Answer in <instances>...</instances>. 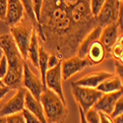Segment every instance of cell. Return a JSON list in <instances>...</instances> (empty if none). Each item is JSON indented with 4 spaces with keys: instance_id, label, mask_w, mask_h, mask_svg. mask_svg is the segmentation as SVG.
Here are the masks:
<instances>
[{
    "instance_id": "1",
    "label": "cell",
    "mask_w": 123,
    "mask_h": 123,
    "mask_svg": "<svg viewBox=\"0 0 123 123\" xmlns=\"http://www.w3.org/2000/svg\"><path fill=\"white\" fill-rule=\"evenodd\" d=\"M39 25L45 37L42 46L60 60L76 55L80 43L87 35L75 25L71 9L60 0H43Z\"/></svg>"
},
{
    "instance_id": "2",
    "label": "cell",
    "mask_w": 123,
    "mask_h": 123,
    "mask_svg": "<svg viewBox=\"0 0 123 123\" xmlns=\"http://www.w3.org/2000/svg\"><path fill=\"white\" fill-rule=\"evenodd\" d=\"M39 101L43 105L47 123H64L66 121L68 115L66 104L53 91L47 88L43 90Z\"/></svg>"
},
{
    "instance_id": "3",
    "label": "cell",
    "mask_w": 123,
    "mask_h": 123,
    "mask_svg": "<svg viewBox=\"0 0 123 123\" xmlns=\"http://www.w3.org/2000/svg\"><path fill=\"white\" fill-rule=\"evenodd\" d=\"M34 30L35 26L26 15V13L23 19L18 24L10 27V35L12 36L19 51L21 52L25 60L28 58V48Z\"/></svg>"
},
{
    "instance_id": "4",
    "label": "cell",
    "mask_w": 123,
    "mask_h": 123,
    "mask_svg": "<svg viewBox=\"0 0 123 123\" xmlns=\"http://www.w3.org/2000/svg\"><path fill=\"white\" fill-rule=\"evenodd\" d=\"M0 49L2 50L8 62V70L18 73H23V65L25 59L19 51L12 36L6 34L0 37Z\"/></svg>"
},
{
    "instance_id": "5",
    "label": "cell",
    "mask_w": 123,
    "mask_h": 123,
    "mask_svg": "<svg viewBox=\"0 0 123 123\" xmlns=\"http://www.w3.org/2000/svg\"><path fill=\"white\" fill-rule=\"evenodd\" d=\"M72 94L78 105L84 112H87L89 109L93 108L95 104L102 95V93H100L97 89L80 87L75 85H72Z\"/></svg>"
},
{
    "instance_id": "6",
    "label": "cell",
    "mask_w": 123,
    "mask_h": 123,
    "mask_svg": "<svg viewBox=\"0 0 123 123\" xmlns=\"http://www.w3.org/2000/svg\"><path fill=\"white\" fill-rule=\"evenodd\" d=\"M123 3L120 0H105L100 11L96 16V21L98 26L105 27L110 24L116 23L120 8Z\"/></svg>"
},
{
    "instance_id": "7",
    "label": "cell",
    "mask_w": 123,
    "mask_h": 123,
    "mask_svg": "<svg viewBox=\"0 0 123 123\" xmlns=\"http://www.w3.org/2000/svg\"><path fill=\"white\" fill-rule=\"evenodd\" d=\"M22 86L32 94V96L39 100L40 95L43 92V82L36 74L33 73V71L31 70L29 64L27 61L24 62L23 65V81H22Z\"/></svg>"
},
{
    "instance_id": "8",
    "label": "cell",
    "mask_w": 123,
    "mask_h": 123,
    "mask_svg": "<svg viewBox=\"0 0 123 123\" xmlns=\"http://www.w3.org/2000/svg\"><path fill=\"white\" fill-rule=\"evenodd\" d=\"M88 66H92V64L87 57L80 58L77 55H74L72 57L63 59V61H61V76H62V80L65 81L69 80L73 75L84 70Z\"/></svg>"
},
{
    "instance_id": "9",
    "label": "cell",
    "mask_w": 123,
    "mask_h": 123,
    "mask_svg": "<svg viewBox=\"0 0 123 123\" xmlns=\"http://www.w3.org/2000/svg\"><path fill=\"white\" fill-rule=\"evenodd\" d=\"M45 87L53 91L58 97L66 104V98L62 88V76H61V62L56 66L49 68L45 74Z\"/></svg>"
},
{
    "instance_id": "10",
    "label": "cell",
    "mask_w": 123,
    "mask_h": 123,
    "mask_svg": "<svg viewBox=\"0 0 123 123\" xmlns=\"http://www.w3.org/2000/svg\"><path fill=\"white\" fill-rule=\"evenodd\" d=\"M27 90L22 87L17 90V93L2 106L0 110V116H8L18 112H22L25 108V96Z\"/></svg>"
},
{
    "instance_id": "11",
    "label": "cell",
    "mask_w": 123,
    "mask_h": 123,
    "mask_svg": "<svg viewBox=\"0 0 123 123\" xmlns=\"http://www.w3.org/2000/svg\"><path fill=\"white\" fill-rule=\"evenodd\" d=\"M25 16V9L21 0H7V11L4 22L12 27L18 24Z\"/></svg>"
},
{
    "instance_id": "12",
    "label": "cell",
    "mask_w": 123,
    "mask_h": 123,
    "mask_svg": "<svg viewBox=\"0 0 123 123\" xmlns=\"http://www.w3.org/2000/svg\"><path fill=\"white\" fill-rule=\"evenodd\" d=\"M122 96H123V90L112 92V93L102 94L101 97L98 98V100L93 106V108L96 109L97 111L105 112V113L110 115L112 110H113V106L115 105L116 100Z\"/></svg>"
},
{
    "instance_id": "13",
    "label": "cell",
    "mask_w": 123,
    "mask_h": 123,
    "mask_svg": "<svg viewBox=\"0 0 123 123\" xmlns=\"http://www.w3.org/2000/svg\"><path fill=\"white\" fill-rule=\"evenodd\" d=\"M121 36L122 35L119 33V30H118V27H117L116 23L107 25L105 27H102L98 40L101 43V44L105 46L108 55H110L109 51H110L112 45L115 43L117 38Z\"/></svg>"
},
{
    "instance_id": "14",
    "label": "cell",
    "mask_w": 123,
    "mask_h": 123,
    "mask_svg": "<svg viewBox=\"0 0 123 123\" xmlns=\"http://www.w3.org/2000/svg\"><path fill=\"white\" fill-rule=\"evenodd\" d=\"M113 74L105 72V71H98V72H93L90 73L83 78L79 79L78 81H75L72 83V85L75 86H80V87H87V88H93L96 89L102 81L109 78Z\"/></svg>"
},
{
    "instance_id": "15",
    "label": "cell",
    "mask_w": 123,
    "mask_h": 123,
    "mask_svg": "<svg viewBox=\"0 0 123 123\" xmlns=\"http://www.w3.org/2000/svg\"><path fill=\"white\" fill-rule=\"evenodd\" d=\"M101 29H102V27L97 25L94 29H92L86 35V37L83 39H82V42L80 43V44L77 48V51H76V55L78 57L85 58L87 56V52H88L89 47L91 46V44L99 38Z\"/></svg>"
},
{
    "instance_id": "16",
    "label": "cell",
    "mask_w": 123,
    "mask_h": 123,
    "mask_svg": "<svg viewBox=\"0 0 123 123\" xmlns=\"http://www.w3.org/2000/svg\"><path fill=\"white\" fill-rule=\"evenodd\" d=\"M107 55H108V53L106 52L105 46L102 45L101 43L98 39L95 43H92L91 46L89 47L86 57L89 59L92 65H97V64H99L100 62H102V61L105 60V58L107 57Z\"/></svg>"
},
{
    "instance_id": "17",
    "label": "cell",
    "mask_w": 123,
    "mask_h": 123,
    "mask_svg": "<svg viewBox=\"0 0 123 123\" xmlns=\"http://www.w3.org/2000/svg\"><path fill=\"white\" fill-rule=\"evenodd\" d=\"M25 108L28 109L30 112H32L35 116H37L40 121H42V123H47L40 101L37 100V98H35L32 96V94L29 93L28 91H27L26 96H25Z\"/></svg>"
},
{
    "instance_id": "18",
    "label": "cell",
    "mask_w": 123,
    "mask_h": 123,
    "mask_svg": "<svg viewBox=\"0 0 123 123\" xmlns=\"http://www.w3.org/2000/svg\"><path fill=\"white\" fill-rule=\"evenodd\" d=\"M96 89L98 91H99L100 93H102V94L112 93V92L123 90L122 80L119 79L116 75H112L109 78L105 79V81H102Z\"/></svg>"
},
{
    "instance_id": "19",
    "label": "cell",
    "mask_w": 123,
    "mask_h": 123,
    "mask_svg": "<svg viewBox=\"0 0 123 123\" xmlns=\"http://www.w3.org/2000/svg\"><path fill=\"white\" fill-rule=\"evenodd\" d=\"M48 57H49V53L43 48V46L39 45L37 68H39V71H40V80L43 82V90L46 89V87H45V74H46V71L48 69Z\"/></svg>"
},
{
    "instance_id": "20",
    "label": "cell",
    "mask_w": 123,
    "mask_h": 123,
    "mask_svg": "<svg viewBox=\"0 0 123 123\" xmlns=\"http://www.w3.org/2000/svg\"><path fill=\"white\" fill-rule=\"evenodd\" d=\"M38 48H39L38 37L36 30H34L32 37H31L29 48H28V58L32 61L34 66L37 68V62H38Z\"/></svg>"
},
{
    "instance_id": "21",
    "label": "cell",
    "mask_w": 123,
    "mask_h": 123,
    "mask_svg": "<svg viewBox=\"0 0 123 123\" xmlns=\"http://www.w3.org/2000/svg\"><path fill=\"white\" fill-rule=\"evenodd\" d=\"M122 53H123V43H122V36L117 38L115 43L112 45L109 54L113 57L115 60H118L122 62Z\"/></svg>"
},
{
    "instance_id": "22",
    "label": "cell",
    "mask_w": 123,
    "mask_h": 123,
    "mask_svg": "<svg viewBox=\"0 0 123 123\" xmlns=\"http://www.w3.org/2000/svg\"><path fill=\"white\" fill-rule=\"evenodd\" d=\"M123 114V96L120 97L116 102H115V105L113 106V110H112V112L110 113V117L111 118H114L118 115H121Z\"/></svg>"
},
{
    "instance_id": "23",
    "label": "cell",
    "mask_w": 123,
    "mask_h": 123,
    "mask_svg": "<svg viewBox=\"0 0 123 123\" xmlns=\"http://www.w3.org/2000/svg\"><path fill=\"white\" fill-rule=\"evenodd\" d=\"M85 117L88 123H99L98 112L94 108H91L87 112H85Z\"/></svg>"
},
{
    "instance_id": "24",
    "label": "cell",
    "mask_w": 123,
    "mask_h": 123,
    "mask_svg": "<svg viewBox=\"0 0 123 123\" xmlns=\"http://www.w3.org/2000/svg\"><path fill=\"white\" fill-rule=\"evenodd\" d=\"M43 4V0H32L33 10H34L36 19L38 22V24H39V19H40V13H42Z\"/></svg>"
},
{
    "instance_id": "25",
    "label": "cell",
    "mask_w": 123,
    "mask_h": 123,
    "mask_svg": "<svg viewBox=\"0 0 123 123\" xmlns=\"http://www.w3.org/2000/svg\"><path fill=\"white\" fill-rule=\"evenodd\" d=\"M6 122L7 123H26L22 112H18V113H14V114L6 116Z\"/></svg>"
},
{
    "instance_id": "26",
    "label": "cell",
    "mask_w": 123,
    "mask_h": 123,
    "mask_svg": "<svg viewBox=\"0 0 123 123\" xmlns=\"http://www.w3.org/2000/svg\"><path fill=\"white\" fill-rule=\"evenodd\" d=\"M22 113H23V116L25 118V121L26 123H42V121H40L37 116H35L32 112H30L28 109L24 108L23 111H22Z\"/></svg>"
},
{
    "instance_id": "27",
    "label": "cell",
    "mask_w": 123,
    "mask_h": 123,
    "mask_svg": "<svg viewBox=\"0 0 123 123\" xmlns=\"http://www.w3.org/2000/svg\"><path fill=\"white\" fill-rule=\"evenodd\" d=\"M7 70H8V62H7V59H6L5 55L3 54V56L1 57V59H0V78L1 79L7 73Z\"/></svg>"
},
{
    "instance_id": "28",
    "label": "cell",
    "mask_w": 123,
    "mask_h": 123,
    "mask_svg": "<svg viewBox=\"0 0 123 123\" xmlns=\"http://www.w3.org/2000/svg\"><path fill=\"white\" fill-rule=\"evenodd\" d=\"M60 62H61V60L58 58L57 55H55L54 53L49 54V57H48V69L56 66V65H57L58 63H60Z\"/></svg>"
},
{
    "instance_id": "29",
    "label": "cell",
    "mask_w": 123,
    "mask_h": 123,
    "mask_svg": "<svg viewBox=\"0 0 123 123\" xmlns=\"http://www.w3.org/2000/svg\"><path fill=\"white\" fill-rule=\"evenodd\" d=\"M7 11V0H0V21H4Z\"/></svg>"
},
{
    "instance_id": "30",
    "label": "cell",
    "mask_w": 123,
    "mask_h": 123,
    "mask_svg": "<svg viewBox=\"0 0 123 123\" xmlns=\"http://www.w3.org/2000/svg\"><path fill=\"white\" fill-rule=\"evenodd\" d=\"M114 67H115L116 76L119 79L122 80L123 79V65H122V62H120V61L114 59Z\"/></svg>"
},
{
    "instance_id": "31",
    "label": "cell",
    "mask_w": 123,
    "mask_h": 123,
    "mask_svg": "<svg viewBox=\"0 0 123 123\" xmlns=\"http://www.w3.org/2000/svg\"><path fill=\"white\" fill-rule=\"evenodd\" d=\"M98 112L99 116V123H113V120H112V118L108 114L100 111H98Z\"/></svg>"
},
{
    "instance_id": "32",
    "label": "cell",
    "mask_w": 123,
    "mask_h": 123,
    "mask_svg": "<svg viewBox=\"0 0 123 123\" xmlns=\"http://www.w3.org/2000/svg\"><path fill=\"white\" fill-rule=\"evenodd\" d=\"M61 2H62L65 6H67L68 8H70V9H72L80 0H60Z\"/></svg>"
},
{
    "instance_id": "33",
    "label": "cell",
    "mask_w": 123,
    "mask_h": 123,
    "mask_svg": "<svg viewBox=\"0 0 123 123\" xmlns=\"http://www.w3.org/2000/svg\"><path fill=\"white\" fill-rule=\"evenodd\" d=\"M10 89L7 86H3V87H0V100H1L8 93H9Z\"/></svg>"
},
{
    "instance_id": "34",
    "label": "cell",
    "mask_w": 123,
    "mask_h": 123,
    "mask_svg": "<svg viewBox=\"0 0 123 123\" xmlns=\"http://www.w3.org/2000/svg\"><path fill=\"white\" fill-rule=\"evenodd\" d=\"M78 109H79V113H80V122L81 123H88V121L86 120V117H85V112L82 110V108L78 105Z\"/></svg>"
},
{
    "instance_id": "35",
    "label": "cell",
    "mask_w": 123,
    "mask_h": 123,
    "mask_svg": "<svg viewBox=\"0 0 123 123\" xmlns=\"http://www.w3.org/2000/svg\"><path fill=\"white\" fill-rule=\"evenodd\" d=\"M112 120H113V123H123V114L112 118Z\"/></svg>"
},
{
    "instance_id": "36",
    "label": "cell",
    "mask_w": 123,
    "mask_h": 123,
    "mask_svg": "<svg viewBox=\"0 0 123 123\" xmlns=\"http://www.w3.org/2000/svg\"><path fill=\"white\" fill-rule=\"evenodd\" d=\"M0 123H7L6 122V116H0Z\"/></svg>"
},
{
    "instance_id": "37",
    "label": "cell",
    "mask_w": 123,
    "mask_h": 123,
    "mask_svg": "<svg viewBox=\"0 0 123 123\" xmlns=\"http://www.w3.org/2000/svg\"><path fill=\"white\" fill-rule=\"evenodd\" d=\"M3 86H5L4 85V83H3V81H2V79L0 78V87H3Z\"/></svg>"
},
{
    "instance_id": "38",
    "label": "cell",
    "mask_w": 123,
    "mask_h": 123,
    "mask_svg": "<svg viewBox=\"0 0 123 123\" xmlns=\"http://www.w3.org/2000/svg\"><path fill=\"white\" fill-rule=\"evenodd\" d=\"M3 56V52H2V50L0 49V59H1V57Z\"/></svg>"
},
{
    "instance_id": "39",
    "label": "cell",
    "mask_w": 123,
    "mask_h": 123,
    "mask_svg": "<svg viewBox=\"0 0 123 123\" xmlns=\"http://www.w3.org/2000/svg\"><path fill=\"white\" fill-rule=\"evenodd\" d=\"M120 1H122V0H120Z\"/></svg>"
}]
</instances>
